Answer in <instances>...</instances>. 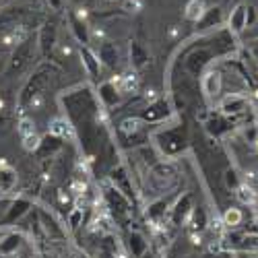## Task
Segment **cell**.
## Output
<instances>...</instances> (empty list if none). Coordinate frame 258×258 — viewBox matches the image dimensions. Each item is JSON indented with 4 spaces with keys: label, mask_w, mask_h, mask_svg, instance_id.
<instances>
[{
    "label": "cell",
    "mask_w": 258,
    "mask_h": 258,
    "mask_svg": "<svg viewBox=\"0 0 258 258\" xmlns=\"http://www.w3.org/2000/svg\"><path fill=\"white\" fill-rule=\"evenodd\" d=\"M157 149L165 155V157H176L180 153H184L188 149V135H186V126L184 124H176L163 128V131L155 133L153 137Z\"/></svg>",
    "instance_id": "6da1fadb"
},
{
    "label": "cell",
    "mask_w": 258,
    "mask_h": 258,
    "mask_svg": "<svg viewBox=\"0 0 258 258\" xmlns=\"http://www.w3.org/2000/svg\"><path fill=\"white\" fill-rule=\"evenodd\" d=\"M207 41H209V44H199L184 60V71L190 77H201L209 64L217 58V54H215V50L211 46V39H207Z\"/></svg>",
    "instance_id": "7a4b0ae2"
},
{
    "label": "cell",
    "mask_w": 258,
    "mask_h": 258,
    "mask_svg": "<svg viewBox=\"0 0 258 258\" xmlns=\"http://www.w3.org/2000/svg\"><path fill=\"white\" fill-rule=\"evenodd\" d=\"M50 77H52V69H50V67H39V69L29 77V81L25 83L23 91H21V103H23V105L35 103V101L41 97V91L48 87Z\"/></svg>",
    "instance_id": "3957f363"
},
{
    "label": "cell",
    "mask_w": 258,
    "mask_h": 258,
    "mask_svg": "<svg viewBox=\"0 0 258 258\" xmlns=\"http://www.w3.org/2000/svg\"><path fill=\"white\" fill-rule=\"evenodd\" d=\"M35 56V41L33 39H23L21 44H17L11 60H9V71L7 75H15V73H21L29 67V62L33 60Z\"/></svg>",
    "instance_id": "277c9868"
},
{
    "label": "cell",
    "mask_w": 258,
    "mask_h": 258,
    "mask_svg": "<svg viewBox=\"0 0 258 258\" xmlns=\"http://www.w3.org/2000/svg\"><path fill=\"white\" fill-rule=\"evenodd\" d=\"M219 112L231 120H238L250 112V101L242 93H227L219 103Z\"/></svg>",
    "instance_id": "5b68a950"
},
{
    "label": "cell",
    "mask_w": 258,
    "mask_h": 258,
    "mask_svg": "<svg viewBox=\"0 0 258 258\" xmlns=\"http://www.w3.org/2000/svg\"><path fill=\"white\" fill-rule=\"evenodd\" d=\"M103 201H105V207L110 209V213L114 215L116 219H126L128 215H131V207H133V203L128 201L120 190H116L112 184L105 188V192H103Z\"/></svg>",
    "instance_id": "8992f818"
},
{
    "label": "cell",
    "mask_w": 258,
    "mask_h": 258,
    "mask_svg": "<svg viewBox=\"0 0 258 258\" xmlns=\"http://www.w3.org/2000/svg\"><path fill=\"white\" fill-rule=\"evenodd\" d=\"M171 116V105H169V101L167 99H157V101H153L151 105H147L145 110L141 112V120L145 122V124H157V122H163V120H167Z\"/></svg>",
    "instance_id": "52a82bcc"
},
{
    "label": "cell",
    "mask_w": 258,
    "mask_h": 258,
    "mask_svg": "<svg viewBox=\"0 0 258 258\" xmlns=\"http://www.w3.org/2000/svg\"><path fill=\"white\" fill-rule=\"evenodd\" d=\"M110 182L116 190H120L128 201H135V188H133V180L128 176V169L124 165H114L110 171Z\"/></svg>",
    "instance_id": "ba28073f"
},
{
    "label": "cell",
    "mask_w": 258,
    "mask_h": 258,
    "mask_svg": "<svg viewBox=\"0 0 258 258\" xmlns=\"http://www.w3.org/2000/svg\"><path fill=\"white\" fill-rule=\"evenodd\" d=\"M192 209H195V205H192V195H190V192H186V195H182L176 201V205L169 209L167 217H169V221L174 225H182L192 215Z\"/></svg>",
    "instance_id": "9c48e42d"
},
{
    "label": "cell",
    "mask_w": 258,
    "mask_h": 258,
    "mask_svg": "<svg viewBox=\"0 0 258 258\" xmlns=\"http://www.w3.org/2000/svg\"><path fill=\"white\" fill-rule=\"evenodd\" d=\"M207 133L211 135V137H215V139H219V137H223V135H229L231 131H233V126H235V120H231V118H227V116H223L221 112L219 114H213L209 120H207Z\"/></svg>",
    "instance_id": "30bf717a"
},
{
    "label": "cell",
    "mask_w": 258,
    "mask_h": 258,
    "mask_svg": "<svg viewBox=\"0 0 258 258\" xmlns=\"http://www.w3.org/2000/svg\"><path fill=\"white\" fill-rule=\"evenodd\" d=\"M248 27V7L246 5H235L233 11L227 17V31L233 35H240Z\"/></svg>",
    "instance_id": "8fae6325"
},
{
    "label": "cell",
    "mask_w": 258,
    "mask_h": 258,
    "mask_svg": "<svg viewBox=\"0 0 258 258\" xmlns=\"http://www.w3.org/2000/svg\"><path fill=\"white\" fill-rule=\"evenodd\" d=\"M223 9L221 7H211L205 9L203 17L197 21V31H207V29H215V27H221L223 25Z\"/></svg>",
    "instance_id": "7c38bea8"
},
{
    "label": "cell",
    "mask_w": 258,
    "mask_h": 258,
    "mask_svg": "<svg viewBox=\"0 0 258 258\" xmlns=\"http://www.w3.org/2000/svg\"><path fill=\"white\" fill-rule=\"evenodd\" d=\"M19 137L21 141H23V147L27 149V151H37V147H39V137H37V131H35V124L27 118H23L19 122Z\"/></svg>",
    "instance_id": "4fadbf2b"
},
{
    "label": "cell",
    "mask_w": 258,
    "mask_h": 258,
    "mask_svg": "<svg viewBox=\"0 0 258 258\" xmlns=\"http://www.w3.org/2000/svg\"><path fill=\"white\" fill-rule=\"evenodd\" d=\"M221 91H223V75H221V71H209L203 77V93L209 99H215V97L221 95Z\"/></svg>",
    "instance_id": "5bb4252c"
},
{
    "label": "cell",
    "mask_w": 258,
    "mask_h": 258,
    "mask_svg": "<svg viewBox=\"0 0 258 258\" xmlns=\"http://www.w3.org/2000/svg\"><path fill=\"white\" fill-rule=\"evenodd\" d=\"M31 209V201L27 199H15L13 203H9V209H7V215L3 219V225H13L15 221H19L23 215H27Z\"/></svg>",
    "instance_id": "9a60e30c"
},
{
    "label": "cell",
    "mask_w": 258,
    "mask_h": 258,
    "mask_svg": "<svg viewBox=\"0 0 258 258\" xmlns=\"http://www.w3.org/2000/svg\"><path fill=\"white\" fill-rule=\"evenodd\" d=\"M97 58L101 64H105L107 69H116L118 62H120V50L114 41H103L99 46V52H97Z\"/></svg>",
    "instance_id": "2e32d148"
},
{
    "label": "cell",
    "mask_w": 258,
    "mask_h": 258,
    "mask_svg": "<svg viewBox=\"0 0 258 258\" xmlns=\"http://www.w3.org/2000/svg\"><path fill=\"white\" fill-rule=\"evenodd\" d=\"M97 93H99V101H101L105 107H114V105H118V103H120V97H122L120 89L116 87V83H112V81L101 83V85H99V89H97Z\"/></svg>",
    "instance_id": "e0dca14e"
},
{
    "label": "cell",
    "mask_w": 258,
    "mask_h": 258,
    "mask_svg": "<svg viewBox=\"0 0 258 258\" xmlns=\"http://www.w3.org/2000/svg\"><path fill=\"white\" fill-rule=\"evenodd\" d=\"M69 21H71V29H73V35H75V39L79 41L81 46H89V27H87V23L81 19V17H77L75 13H69Z\"/></svg>",
    "instance_id": "ac0fdd59"
},
{
    "label": "cell",
    "mask_w": 258,
    "mask_h": 258,
    "mask_svg": "<svg viewBox=\"0 0 258 258\" xmlns=\"http://www.w3.org/2000/svg\"><path fill=\"white\" fill-rule=\"evenodd\" d=\"M56 44V21L54 19H48L44 25H41V31H39V46L46 54L54 48Z\"/></svg>",
    "instance_id": "d6986e66"
},
{
    "label": "cell",
    "mask_w": 258,
    "mask_h": 258,
    "mask_svg": "<svg viewBox=\"0 0 258 258\" xmlns=\"http://www.w3.org/2000/svg\"><path fill=\"white\" fill-rule=\"evenodd\" d=\"M81 58H83V67H85V71L89 73V77L97 79L99 73H101V62H99L97 54L91 52L89 46H81Z\"/></svg>",
    "instance_id": "ffe728a7"
},
{
    "label": "cell",
    "mask_w": 258,
    "mask_h": 258,
    "mask_svg": "<svg viewBox=\"0 0 258 258\" xmlns=\"http://www.w3.org/2000/svg\"><path fill=\"white\" fill-rule=\"evenodd\" d=\"M128 250H131L133 258H143L149 250V242L145 240V235L141 231H133L128 235Z\"/></svg>",
    "instance_id": "44dd1931"
},
{
    "label": "cell",
    "mask_w": 258,
    "mask_h": 258,
    "mask_svg": "<svg viewBox=\"0 0 258 258\" xmlns=\"http://www.w3.org/2000/svg\"><path fill=\"white\" fill-rule=\"evenodd\" d=\"M52 135L67 141V139H73L75 137V126L71 122H67V118H58L52 122Z\"/></svg>",
    "instance_id": "7402d4cb"
},
{
    "label": "cell",
    "mask_w": 258,
    "mask_h": 258,
    "mask_svg": "<svg viewBox=\"0 0 258 258\" xmlns=\"http://www.w3.org/2000/svg\"><path fill=\"white\" fill-rule=\"evenodd\" d=\"M17 186V171L11 165H0V192H11Z\"/></svg>",
    "instance_id": "603a6c76"
},
{
    "label": "cell",
    "mask_w": 258,
    "mask_h": 258,
    "mask_svg": "<svg viewBox=\"0 0 258 258\" xmlns=\"http://www.w3.org/2000/svg\"><path fill=\"white\" fill-rule=\"evenodd\" d=\"M60 147H62V139L50 135V137H46V139H41V141H39V147H37V151H35V153H37L39 157H46V155L56 153Z\"/></svg>",
    "instance_id": "cb8c5ba5"
},
{
    "label": "cell",
    "mask_w": 258,
    "mask_h": 258,
    "mask_svg": "<svg viewBox=\"0 0 258 258\" xmlns=\"http://www.w3.org/2000/svg\"><path fill=\"white\" fill-rule=\"evenodd\" d=\"M167 213H169V209H167L165 199H155L151 205H149V209H147V217L157 223V221L165 219V215H167Z\"/></svg>",
    "instance_id": "d4e9b609"
},
{
    "label": "cell",
    "mask_w": 258,
    "mask_h": 258,
    "mask_svg": "<svg viewBox=\"0 0 258 258\" xmlns=\"http://www.w3.org/2000/svg\"><path fill=\"white\" fill-rule=\"evenodd\" d=\"M147 62H149V52L145 50V46L139 44V41H133L131 44V64L135 69H141Z\"/></svg>",
    "instance_id": "484cf974"
},
{
    "label": "cell",
    "mask_w": 258,
    "mask_h": 258,
    "mask_svg": "<svg viewBox=\"0 0 258 258\" xmlns=\"http://www.w3.org/2000/svg\"><path fill=\"white\" fill-rule=\"evenodd\" d=\"M242 221H244V213H242V209H238V207H229V209L223 213V225L229 227V229L240 227Z\"/></svg>",
    "instance_id": "4316f807"
},
{
    "label": "cell",
    "mask_w": 258,
    "mask_h": 258,
    "mask_svg": "<svg viewBox=\"0 0 258 258\" xmlns=\"http://www.w3.org/2000/svg\"><path fill=\"white\" fill-rule=\"evenodd\" d=\"M21 242H23V238H21L19 233H11L5 238V242H0V256H11L19 250Z\"/></svg>",
    "instance_id": "83f0119b"
},
{
    "label": "cell",
    "mask_w": 258,
    "mask_h": 258,
    "mask_svg": "<svg viewBox=\"0 0 258 258\" xmlns=\"http://www.w3.org/2000/svg\"><path fill=\"white\" fill-rule=\"evenodd\" d=\"M203 13H205V3L203 0H190V3L186 5V19L195 21V23L203 17Z\"/></svg>",
    "instance_id": "f1b7e54d"
},
{
    "label": "cell",
    "mask_w": 258,
    "mask_h": 258,
    "mask_svg": "<svg viewBox=\"0 0 258 258\" xmlns=\"http://www.w3.org/2000/svg\"><path fill=\"white\" fill-rule=\"evenodd\" d=\"M235 195H238V199H240V203L242 205H254L256 203V192H254V188L250 186V184H240V188L235 190Z\"/></svg>",
    "instance_id": "f546056e"
},
{
    "label": "cell",
    "mask_w": 258,
    "mask_h": 258,
    "mask_svg": "<svg viewBox=\"0 0 258 258\" xmlns=\"http://www.w3.org/2000/svg\"><path fill=\"white\" fill-rule=\"evenodd\" d=\"M223 182H225V188H227V190H238L240 184H242V180H240V176H238V171H235L233 167H227V169H225Z\"/></svg>",
    "instance_id": "4dcf8cb0"
},
{
    "label": "cell",
    "mask_w": 258,
    "mask_h": 258,
    "mask_svg": "<svg viewBox=\"0 0 258 258\" xmlns=\"http://www.w3.org/2000/svg\"><path fill=\"white\" fill-rule=\"evenodd\" d=\"M83 211L85 209H79V207L71 211V215H69V227L71 229H77L79 225H83Z\"/></svg>",
    "instance_id": "1f68e13d"
},
{
    "label": "cell",
    "mask_w": 258,
    "mask_h": 258,
    "mask_svg": "<svg viewBox=\"0 0 258 258\" xmlns=\"http://www.w3.org/2000/svg\"><path fill=\"white\" fill-rule=\"evenodd\" d=\"M192 215H195V227L203 229L207 225V215L203 209H192Z\"/></svg>",
    "instance_id": "d6a6232c"
},
{
    "label": "cell",
    "mask_w": 258,
    "mask_h": 258,
    "mask_svg": "<svg viewBox=\"0 0 258 258\" xmlns=\"http://www.w3.org/2000/svg\"><path fill=\"white\" fill-rule=\"evenodd\" d=\"M124 9H126L128 13H137V11L141 9V3H139V0H126V3H124Z\"/></svg>",
    "instance_id": "836d02e7"
},
{
    "label": "cell",
    "mask_w": 258,
    "mask_h": 258,
    "mask_svg": "<svg viewBox=\"0 0 258 258\" xmlns=\"http://www.w3.org/2000/svg\"><path fill=\"white\" fill-rule=\"evenodd\" d=\"M238 258H258V252H240Z\"/></svg>",
    "instance_id": "e575fe53"
},
{
    "label": "cell",
    "mask_w": 258,
    "mask_h": 258,
    "mask_svg": "<svg viewBox=\"0 0 258 258\" xmlns=\"http://www.w3.org/2000/svg\"><path fill=\"white\" fill-rule=\"evenodd\" d=\"M252 54H254L256 60H258V41H254V44H252Z\"/></svg>",
    "instance_id": "d590c367"
},
{
    "label": "cell",
    "mask_w": 258,
    "mask_h": 258,
    "mask_svg": "<svg viewBox=\"0 0 258 258\" xmlns=\"http://www.w3.org/2000/svg\"><path fill=\"white\" fill-rule=\"evenodd\" d=\"M77 3H79V5H91L93 0H77Z\"/></svg>",
    "instance_id": "8d00e7d4"
},
{
    "label": "cell",
    "mask_w": 258,
    "mask_h": 258,
    "mask_svg": "<svg viewBox=\"0 0 258 258\" xmlns=\"http://www.w3.org/2000/svg\"><path fill=\"white\" fill-rule=\"evenodd\" d=\"M50 3H52V7H54V9H58V7H60V0H50Z\"/></svg>",
    "instance_id": "74e56055"
},
{
    "label": "cell",
    "mask_w": 258,
    "mask_h": 258,
    "mask_svg": "<svg viewBox=\"0 0 258 258\" xmlns=\"http://www.w3.org/2000/svg\"><path fill=\"white\" fill-rule=\"evenodd\" d=\"M0 258H9V256H0Z\"/></svg>",
    "instance_id": "f35d334b"
},
{
    "label": "cell",
    "mask_w": 258,
    "mask_h": 258,
    "mask_svg": "<svg viewBox=\"0 0 258 258\" xmlns=\"http://www.w3.org/2000/svg\"><path fill=\"white\" fill-rule=\"evenodd\" d=\"M0 209H3V203H0Z\"/></svg>",
    "instance_id": "ab89813d"
},
{
    "label": "cell",
    "mask_w": 258,
    "mask_h": 258,
    "mask_svg": "<svg viewBox=\"0 0 258 258\" xmlns=\"http://www.w3.org/2000/svg\"><path fill=\"white\" fill-rule=\"evenodd\" d=\"M44 258H50V256H44Z\"/></svg>",
    "instance_id": "60d3db41"
}]
</instances>
